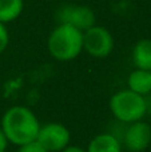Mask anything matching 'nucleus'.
I'll return each instance as SVG.
<instances>
[{
  "mask_svg": "<svg viewBox=\"0 0 151 152\" xmlns=\"http://www.w3.org/2000/svg\"><path fill=\"white\" fill-rule=\"evenodd\" d=\"M0 128L8 143L20 147L36 140L40 123L34 111H31L28 107L13 105L4 112Z\"/></svg>",
  "mask_w": 151,
  "mask_h": 152,
  "instance_id": "nucleus-1",
  "label": "nucleus"
},
{
  "mask_svg": "<svg viewBox=\"0 0 151 152\" xmlns=\"http://www.w3.org/2000/svg\"><path fill=\"white\" fill-rule=\"evenodd\" d=\"M48 51L59 61H70L83 51V32L68 24H59L48 37Z\"/></svg>",
  "mask_w": 151,
  "mask_h": 152,
  "instance_id": "nucleus-2",
  "label": "nucleus"
},
{
  "mask_svg": "<svg viewBox=\"0 0 151 152\" xmlns=\"http://www.w3.org/2000/svg\"><path fill=\"white\" fill-rule=\"evenodd\" d=\"M110 110L119 123L130 124L142 120L147 113L149 107L144 96L127 88L112 95L110 99Z\"/></svg>",
  "mask_w": 151,
  "mask_h": 152,
  "instance_id": "nucleus-3",
  "label": "nucleus"
},
{
  "mask_svg": "<svg viewBox=\"0 0 151 152\" xmlns=\"http://www.w3.org/2000/svg\"><path fill=\"white\" fill-rule=\"evenodd\" d=\"M83 50L92 58H107L114 50V37L111 32L102 26H92L83 32Z\"/></svg>",
  "mask_w": 151,
  "mask_h": 152,
  "instance_id": "nucleus-4",
  "label": "nucleus"
},
{
  "mask_svg": "<svg viewBox=\"0 0 151 152\" xmlns=\"http://www.w3.org/2000/svg\"><path fill=\"white\" fill-rule=\"evenodd\" d=\"M71 134L68 128L60 123H47L40 126L36 142L45 148L48 152H60L70 145Z\"/></svg>",
  "mask_w": 151,
  "mask_h": 152,
  "instance_id": "nucleus-5",
  "label": "nucleus"
},
{
  "mask_svg": "<svg viewBox=\"0 0 151 152\" xmlns=\"http://www.w3.org/2000/svg\"><path fill=\"white\" fill-rule=\"evenodd\" d=\"M58 19L60 24H68L82 32L87 31L95 26V13L87 5L68 4L60 8L58 12Z\"/></svg>",
  "mask_w": 151,
  "mask_h": 152,
  "instance_id": "nucleus-6",
  "label": "nucleus"
},
{
  "mask_svg": "<svg viewBox=\"0 0 151 152\" xmlns=\"http://www.w3.org/2000/svg\"><path fill=\"white\" fill-rule=\"evenodd\" d=\"M122 144L130 152H142L151 143V126L143 120L130 123L123 132Z\"/></svg>",
  "mask_w": 151,
  "mask_h": 152,
  "instance_id": "nucleus-7",
  "label": "nucleus"
},
{
  "mask_svg": "<svg viewBox=\"0 0 151 152\" xmlns=\"http://www.w3.org/2000/svg\"><path fill=\"white\" fill-rule=\"evenodd\" d=\"M87 152H122V142L112 132L98 134L88 143Z\"/></svg>",
  "mask_w": 151,
  "mask_h": 152,
  "instance_id": "nucleus-8",
  "label": "nucleus"
},
{
  "mask_svg": "<svg viewBox=\"0 0 151 152\" xmlns=\"http://www.w3.org/2000/svg\"><path fill=\"white\" fill-rule=\"evenodd\" d=\"M128 89L142 96H146L151 92V71L147 69H134L127 79Z\"/></svg>",
  "mask_w": 151,
  "mask_h": 152,
  "instance_id": "nucleus-9",
  "label": "nucleus"
},
{
  "mask_svg": "<svg viewBox=\"0 0 151 152\" xmlns=\"http://www.w3.org/2000/svg\"><path fill=\"white\" fill-rule=\"evenodd\" d=\"M133 61L136 68L151 71V39H142L134 45Z\"/></svg>",
  "mask_w": 151,
  "mask_h": 152,
  "instance_id": "nucleus-10",
  "label": "nucleus"
},
{
  "mask_svg": "<svg viewBox=\"0 0 151 152\" xmlns=\"http://www.w3.org/2000/svg\"><path fill=\"white\" fill-rule=\"evenodd\" d=\"M24 8L23 0H0V23L7 24L16 20Z\"/></svg>",
  "mask_w": 151,
  "mask_h": 152,
  "instance_id": "nucleus-11",
  "label": "nucleus"
},
{
  "mask_svg": "<svg viewBox=\"0 0 151 152\" xmlns=\"http://www.w3.org/2000/svg\"><path fill=\"white\" fill-rule=\"evenodd\" d=\"M18 152H48L43 145H40L36 140L31 143H27V144H23L19 147Z\"/></svg>",
  "mask_w": 151,
  "mask_h": 152,
  "instance_id": "nucleus-12",
  "label": "nucleus"
},
{
  "mask_svg": "<svg viewBox=\"0 0 151 152\" xmlns=\"http://www.w3.org/2000/svg\"><path fill=\"white\" fill-rule=\"evenodd\" d=\"M8 42H10V35H8L7 27H5V24L0 23V55L5 51Z\"/></svg>",
  "mask_w": 151,
  "mask_h": 152,
  "instance_id": "nucleus-13",
  "label": "nucleus"
},
{
  "mask_svg": "<svg viewBox=\"0 0 151 152\" xmlns=\"http://www.w3.org/2000/svg\"><path fill=\"white\" fill-rule=\"evenodd\" d=\"M8 140L5 139V136H4V134H3V131H1V128H0V152H5V150H7V147H8Z\"/></svg>",
  "mask_w": 151,
  "mask_h": 152,
  "instance_id": "nucleus-14",
  "label": "nucleus"
},
{
  "mask_svg": "<svg viewBox=\"0 0 151 152\" xmlns=\"http://www.w3.org/2000/svg\"><path fill=\"white\" fill-rule=\"evenodd\" d=\"M60 152H87V151L80 148V147H78V145H67V147Z\"/></svg>",
  "mask_w": 151,
  "mask_h": 152,
  "instance_id": "nucleus-15",
  "label": "nucleus"
}]
</instances>
